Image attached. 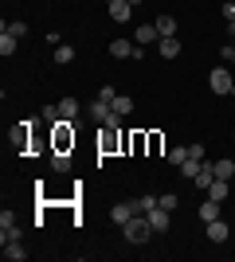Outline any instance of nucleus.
Returning <instances> with one entry per match:
<instances>
[{
	"label": "nucleus",
	"mask_w": 235,
	"mask_h": 262,
	"mask_svg": "<svg viewBox=\"0 0 235 262\" xmlns=\"http://www.w3.org/2000/svg\"><path fill=\"white\" fill-rule=\"evenodd\" d=\"M4 32H12L16 39H24V35H28V24H24V20H12V24H4Z\"/></svg>",
	"instance_id": "24"
},
{
	"label": "nucleus",
	"mask_w": 235,
	"mask_h": 262,
	"mask_svg": "<svg viewBox=\"0 0 235 262\" xmlns=\"http://www.w3.org/2000/svg\"><path fill=\"white\" fill-rule=\"evenodd\" d=\"M4 258H8V262H24V258H28V251H24L20 243H4Z\"/></svg>",
	"instance_id": "20"
},
{
	"label": "nucleus",
	"mask_w": 235,
	"mask_h": 262,
	"mask_svg": "<svg viewBox=\"0 0 235 262\" xmlns=\"http://www.w3.org/2000/svg\"><path fill=\"white\" fill-rule=\"evenodd\" d=\"M130 12H134L130 0H110V20L114 24H125V20H130Z\"/></svg>",
	"instance_id": "8"
},
{
	"label": "nucleus",
	"mask_w": 235,
	"mask_h": 262,
	"mask_svg": "<svg viewBox=\"0 0 235 262\" xmlns=\"http://www.w3.org/2000/svg\"><path fill=\"white\" fill-rule=\"evenodd\" d=\"M224 20H227V24L235 20V4H231V0H227V4H224Z\"/></svg>",
	"instance_id": "29"
},
{
	"label": "nucleus",
	"mask_w": 235,
	"mask_h": 262,
	"mask_svg": "<svg viewBox=\"0 0 235 262\" xmlns=\"http://www.w3.org/2000/svg\"><path fill=\"white\" fill-rule=\"evenodd\" d=\"M227 235H231V227H227L224 219H212V223H208V239L212 243H227Z\"/></svg>",
	"instance_id": "9"
},
{
	"label": "nucleus",
	"mask_w": 235,
	"mask_h": 262,
	"mask_svg": "<svg viewBox=\"0 0 235 262\" xmlns=\"http://www.w3.org/2000/svg\"><path fill=\"white\" fill-rule=\"evenodd\" d=\"M200 168H204V157H188V161L180 164V176H184V180H196Z\"/></svg>",
	"instance_id": "10"
},
{
	"label": "nucleus",
	"mask_w": 235,
	"mask_h": 262,
	"mask_svg": "<svg viewBox=\"0 0 235 262\" xmlns=\"http://www.w3.org/2000/svg\"><path fill=\"white\" fill-rule=\"evenodd\" d=\"M134 204H137V215H145V211H153L157 204H161V196H153V192H149V196H137Z\"/></svg>",
	"instance_id": "18"
},
{
	"label": "nucleus",
	"mask_w": 235,
	"mask_h": 262,
	"mask_svg": "<svg viewBox=\"0 0 235 262\" xmlns=\"http://www.w3.org/2000/svg\"><path fill=\"white\" fill-rule=\"evenodd\" d=\"M16 47H20V39H16L12 32L0 35V55H4V59H12V55H16Z\"/></svg>",
	"instance_id": "14"
},
{
	"label": "nucleus",
	"mask_w": 235,
	"mask_h": 262,
	"mask_svg": "<svg viewBox=\"0 0 235 262\" xmlns=\"http://www.w3.org/2000/svg\"><path fill=\"white\" fill-rule=\"evenodd\" d=\"M59 118H63V114H59V106H44V121H51V125H55Z\"/></svg>",
	"instance_id": "26"
},
{
	"label": "nucleus",
	"mask_w": 235,
	"mask_h": 262,
	"mask_svg": "<svg viewBox=\"0 0 235 262\" xmlns=\"http://www.w3.org/2000/svg\"><path fill=\"white\" fill-rule=\"evenodd\" d=\"M130 110H134V98H125V94H118V98H114V114H130Z\"/></svg>",
	"instance_id": "23"
},
{
	"label": "nucleus",
	"mask_w": 235,
	"mask_h": 262,
	"mask_svg": "<svg viewBox=\"0 0 235 262\" xmlns=\"http://www.w3.org/2000/svg\"><path fill=\"white\" fill-rule=\"evenodd\" d=\"M55 63H75V47H71V43H59L55 47Z\"/></svg>",
	"instance_id": "22"
},
{
	"label": "nucleus",
	"mask_w": 235,
	"mask_h": 262,
	"mask_svg": "<svg viewBox=\"0 0 235 262\" xmlns=\"http://www.w3.org/2000/svg\"><path fill=\"white\" fill-rule=\"evenodd\" d=\"M220 55H224V63L235 67V43H224V51H220Z\"/></svg>",
	"instance_id": "28"
},
{
	"label": "nucleus",
	"mask_w": 235,
	"mask_h": 262,
	"mask_svg": "<svg viewBox=\"0 0 235 262\" xmlns=\"http://www.w3.org/2000/svg\"><path fill=\"white\" fill-rule=\"evenodd\" d=\"M130 4H141V0H130Z\"/></svg>",
	"instance_id": "30"
},
{
	"label": "nucleus",
	"mask_w": 235,
	"mask_h": 262,
	"mask_svg": "<svg viewBox=\"0 0 235 262\" xmlns=\"http://www.w3.org/2000/svg\"><path fill=\"white\" fill-rule=\"evenodd\" d=\"M59 114H63L67 121H75L78 118V102L75 98H63V102H59Z\"/></svg>",
	"instance_id": "21"
},
{
	"label": "nucleus",
	"mask_w": 235,
	"mask_h": 262,
	"mask_svg": "<svg viewBox=\"0 0 235 262\" xmlns=\"http://www.w3.org/2000/svg\"><path fill=\"white\" fill-rule=\"evenodd\" d=\"M168 215H173V211H165V208H161V204H157L153 211H145L149 227H153V235H165V231H168V223H173V219H168Z\"/></svg>",
	"instance_id": "4"
},
{
	"label": "nucleus",
	"mask_w": 235,
	"mask_h": 262,
	"mask_svg": "<svg viewBox=\"0 0 235 262\" xmlns=\"http://www.w3.org/2000/svg\"><path fill=\"white\" fill-rule=\"evenodd\" d=\"M231 98H235V86H231Z\"/></svg>",
	"instance_id": "31"
},
{
	"label": "nucleus",
	"mask_w": 235,
	"mask_h": 262,
	"mask_svg": "<svg viewBox=\"0 0 235 262\" xmlns=\"http://www.w3.org/2000/svg\"><path fill=\"white\" fill-rule=\"evenodd\" d=\"M212 168H216V176H220V180H231V176H235V161H231V157H224V161H216Z\"/></svg>",
	"instance_id": "16"
},
{
	"label": "nucleus",
	"mask_w": 235,
	"mask_h": 262,
	"mask_svg": "<svg viewBox=\"0 0 235 262\" xmlns=\"http://www.w3.org/2000/svg\"><path fill=\"white\" fill-rule=\"evenodd\" d=\"M153 24H157V32H161V35H177V20H173L168 12H161Z\"/></svg>",
	"instance_id": "12"
},
{
	"label": "nucleus",
	"mask_w": 235,
	"mask_h": 262,
	"mask_svg": "<svg viewBox=\"0 0 235 262\" xmlns=\"http://www.w3.org/2000/svg\"><path fill=\"white\" fill-rule=\"evenodd\" d=\"M208 86H212V94H231V86H235V75L227 71V67H216L212 75H208Z\"/></svg>",
	"instance_id": "2"
},
{
	"label": "nucleus",
	"mask_w": 235,
	"mask_h": 262,
	"mask_svg": "<svg viewBox=\"0 0 235 262\" xmlns=\"http://www.w3.org/2000/svg\"><path fill=\"white\" fill-rule=\"evenodd\" d=\"M134 215H137V204H130V200H122V204H114V208H110V219L118 223V227H125Z\"/></svg>",
	"instance_id": "5"
},
{
	"label": "nucleus",
	"mask_w": 235,
	"mask_h": 262,
	"mask_svg": "<svg viewBox=\"0 0 235 262\" xmlns=\"http://www.w3.org/2000/svg\"><path fill=\"white\" fill-rule=\"evenodd\" d=\"M110 55H114V59H134V63H137V59H141V43H130V39H114V43H110Z\"/></svg>",
	"instance_id": "3"
},
{
	"label": "nucleus",
	"mask_w": 235,
	"mask_h": 262,
	"mask_svg": "<svg viewBox=\"0 0 235 262\" xmlns=\"http://www.w3.org/2000/svg\"><path fill=\"white\" fill-rule=\"evenodd\" d=\"M157 51H161V59H177L180 55V39L177 35H161V39H157Z\"/></svg>",
	"instance_id": "6"
},
{
	"label": "nucleus",
	"mask_w": 235,
	"mask_h": 262,
	"mask_svg": "<svg viewBox=\"0 0 235 262\" xmlns=\"http://www.w3.org/2000/svg\"><path fill=\"white\" fill-rule=\"evenodd\" d=\"M161 39V32H157V24H141V28H134V43H157Z\"/></svg>",
	"instance_id": "7"
},
{
	"label": "nucleus",
	"mask_w": 235,
	"mask_h": 262,
	"mask_svg": "<svg viewBox=\"0 0 235 262\" xmlns=\"http://www.w3.org/2000/svg\"><path fill=\"white\" fill-rule=\"evenodd\" d=\"M125 243H134V247H141V243H149V235H153V227H149V219L145 215H134L130 223L122 227Z\"/></svg>",
	"instance_id": "1"
},
{
	"label": "nucleus",
	"mask_w": 235,
	"mask_h": 262,
	"mask_svg": "<svg viewBox=\"0 0 235 262\" xmlns=\"http://www.w3.org/2000/svg\"><path fill=\"white\" fill-rule=\"evenodd\" d=\"M98 98H102V102H110V106H114V98H118V90H114V86H102V90H98Z\"/></svg>",
	"instance_id": "27"
},
{
	"label": "nucleus",
	"mask_w": 235,
	"mask_h": 262,
	"mask_svg": "<svg viewBox=\"0 0 235 262\" xmlns=\"http://www.w3.org/2000/svg\"><path fill=\"white\" fill-rule=\"evenodd\" d=\"M200 219H204V223L220 219V204H216V200H204V204H200Z\"/></svg>",
	"instance_id": "19"
},
{
	"label": "nucleus",
	"mask_w": 235,
	"mask_h": 262,
	"mask_svg": "<svg viewBox=\"0 0 235 262\" xmlns=\"http://www.w3.org/2000/svg\"><path fill=\"white\" fill-rule=\"evenodd\" d=\"M51 168H55V172H67V168H71L67 149H55V153H51Z\"/></svg>",
	"instance_id": "17"
},
{
	"label": "nucleus",
	"mask_w": 235,
	"mask_h": 262,
	"mask_svg": "<svg viewBox=\"0 0 235 262\" xmlns=\"http://www.w3.org/2000/svg\"><path fill=\"white\" fill-rule=\"evenodd\" d=\"M161 208H165V211H177L180 208V196H177V192H165V196H161Z\"/></svg>",
	"instance_id": "25"
},
{
	"label": "nucleus",
	"mask_w": 235,
	"mask_h": 262,
	"mask_svg": "<svg viewBox=\"0 0 235 262\" xmlns=\"http://www.w3.org/2000/svg\"><path fill=\"white\" fill-rule=\"evenodd\" d=\"M208 200L224 204V200H227V180H220V176H216V180H212V188H208Z\"/></svg>",
	"instance_id": "15"
},
{
	"label": "nucleus",
	"mask_w": 235,
	"mask_h": 262,
	"mask_svg": "<svg viewBox=\"0 0 235 262\" xmlns=\"http://www.w3.org/2000/svg\"><path fill=\"white\" fill-rule=\"evenodd\" d=\"M110 102H102V98H94V102H90V118H94V121H106V118H110Z\"/></svg>",
	"instance_id": "13"
},
{
	"label": "nucleus",
	"mask_w": 235,
	"mask_h": 262,
	"mask_svg": "<svg viewBox=\"0 0 235 262\" xmlns=\"http://www.w3.org/2000/svg\"><path fill=\"white\" fill-rule=\"evenodd\" d=\"M168 164H173V168H180V164L188 161V145H173V149H168V157H165Z\"/></svg>",
	"instance_id": "11"
}]
</instances>
